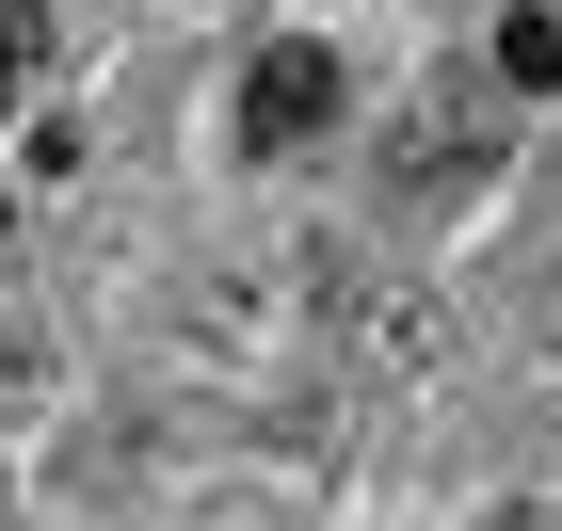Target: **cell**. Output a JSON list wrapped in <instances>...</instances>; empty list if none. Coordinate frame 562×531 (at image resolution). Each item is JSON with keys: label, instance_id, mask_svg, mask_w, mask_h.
<instances>
[{"label": "cell", "instance_id": "6", "mask_svg": "<svg viewBox=\"0 0 562 531\" xmlns=\"http://www.w3.org/2000/svg\"><path fill=\"white\" fill-rule=\"evenodd\" d=\"M33 402H48V354L16 339V322H0V419H33Z\"/></svg>", "mask_w": 562, "mask_h": 531}, {"label": "cell", "instance_id": "4", "mask_svg": "<svg viewBox=\"0 0 562 531\" xmlns=\"http://www.w3.org/2000/svg\"><path fill=\"white\" fill-rule=\"evenodd\" d=\"M498 81H515V97L562 81V16H547V0H515V16H498Z\"/></svg>", "mask_w": 562, "mask_h": 531}, {"label": "cell", "instance_id": "1", "mask_svg": "<svg viewBox=\"0 0 562 531\" xmlns=\"http://www.w3.org/2000/svg\"><path fill=\"white\" fill-rule=\"evenodd\" d=\"M225 130H241V162H305V145L338 130V48H322V33H273L258 65H241V113H225Z\"/></svg>", "mask_w": 562, "mask_h": 531}, {"label": "cell", "instance_id": "3", "mask_svg": "<svg viewBox=\"0 0 562 531\" xmlns=\"http://www.w3.org/2000/svg\"><path fill=\"white\" fill-rule=\"evenodd\" d=\"M322 290H338V274H322ZM353 307V354H370V370H386V387H418V370H450V307H434V290H338Z\"/></svg>", "mask_w": 562, "mask_h": 531}, {"label": "cell", "instance_id": "2", "mask_svg": "<svg viewBox=\"0 0 562 531\" xmlns=\"http://www.w3.org/2000/svg\"><path fill=\"white\" fill-rule=\"evenodd\" d=\"M482 162H498V113H482V97H450V81L386 130V177H402V193H467Z\"/></svg>", "mask_w": 562, "mask_h": 531}, {"label": "cell", "instance_id": "5", "mask_svg": "<svg viewBox=\"0 0 562 531\" xmlns=\"http://www.w3.org/2000/svg\"><path fill=\"white\" fill-rule=\"evenodd\" d=\"M48 33H65V16H48V0H0V113H16V97L48 81Z\"/></svg>", "mask_w": 562, "mask_h": 531}]
</instances>
